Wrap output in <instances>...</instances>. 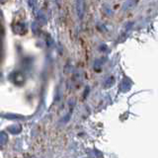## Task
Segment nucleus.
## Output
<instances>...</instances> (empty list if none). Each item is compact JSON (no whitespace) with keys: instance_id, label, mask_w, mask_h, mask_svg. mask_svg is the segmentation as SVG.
Segmentation results:
<instances>
[{"instance_id":"1","label":"nucleus","mask_w":158,"mask_h":158,"mask_svg":"<svg viewBox=\"0 0 158 158\" xmlns=\"http://www.w3.org/2000/svg\"><path fill=\"white\" fill-rule=\"evenodd\" d=\"M84 0H76V11H77L78 17L82 19L83 15H84Z\"/></svg>"},{"instance_id":"2","label":"nucleus","mask_w":158,"mask_h":158,"mask_svg":"<svg viewBox=\"0 0 158 158\" xmlns=\"http://www.w3.org/2000/svg\"><path fill=\"white\" fill-rule=\"evenodd\" d=\"M15 32H17V33L20 34V35H23V34L25 33V32H26V25H24V24L16 25Z\"/></svg>"},{"instance_id":"3","label":"nucleus","mask_w":158,"mask_h":158,"mask_svg":"<svg viewBox=\"0 0 158 158\" xmlns=\"http://www.w3.org/2000/svg\"><path fill=\"white\" fill-rule=\"evenodd\" d=\"M136 0H129V1H127L124 4V9L125 10H127V9H129V8H131L132 6L136 4Z\"/></svg>"},{"instance_id":"4","label":"nucleus","mask_w":158,"mask_h":158,"mask_svg":"<svg viewBox=\"0 0 158 158\" xmlns=\"http://www.w3.org/2000/svg\"><path fill=\"white\" fill-rule=\"evenodd\" d=\"M129 87H131V83L129 82V80L125 79V80L123 81V83H122V89L123 90H129Z\"/></svg>"},{"instance_id":"5","label":"nucleus","mask_w":158,"mask_h":158,"mask_svg":"<svg viewBox=\"0 0 158 158\" xmlns=\"http://www.w3.org/2000/svg\"><path fill=\"white\" fill-rule=\"evenodd\" d=\"M6 139H7V136L4 132H0V145L4 144L6 142Z\"/></svg>"},{"instance_id":"6","label":"nucleus","mask_w":158,"mask_h":158,"mask_svg":"<svg viewBox=\"0 0 158 158\" xmlns=\"http://www.w3.org/2000/svg\"><path fill=\"white\" fill-rule=\"evenodd\" d=\"M29 5L31 8H34L36 5V0H29Z\"/></svg>"},{"instance_id":"7","label":"nucleus","mask_w":158,"mask_h":158,"mask_svg":"<svg viewBox=\"0 0 158 158\" xmlns=\"http://www.w3.org/2000/svg\"><path fill=\"white\" fill-rule=\"evenodd\" d=\"M0 30H1V24H0Z\"/></svg>"}]
</instances>
